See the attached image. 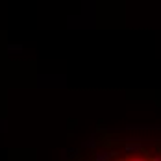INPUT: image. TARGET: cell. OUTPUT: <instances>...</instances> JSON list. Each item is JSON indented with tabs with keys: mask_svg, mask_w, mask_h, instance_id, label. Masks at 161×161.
<instances>
[{
	"mask_svg": "<svg viewBox=\"0 0 161 161\" xmlns=\"http://www.w3.org/2000/svg\"><path fill=\"white\" fill-rule=\"evenodd\" d=\"M117 156H119L117 150H106V148H102V150H98L97 154H95V161H111Z\"/></svg>",
	"mask_w": 161,
	"mask_h": 161,
	"instance_id": "cell-1",
	"label": "cell"
},
{
	"mask_svg": "<svg viewBox=\"0 0 161 161\" xmlns=\"http://www.w3.org/2000/svg\"><path fill=\"white\" fill-rule=\"evenodd\" d=\"M124 150L126 152H143L145 146H143V143H126L124 145Z\"/></svg>",
	"mask_w": 161,
	"mask_h": 161,
	"instance_id": "cell-2",
	"label": "cell"
},
{
	"mask_svg": "<svg viewBox=\"0 0 161 161\" xmlns=\"http://www.w3.org/2000/svg\"><path fill=\"white\" fill-rule=\"evenodd\" d=\"M24 50V47L22 45H17V43H8L6 45V52L8 54H20Z\"/></svg>",
	"mask_w": 161,
	"mask_h": 161,
	"instance_id": "cell-3",
	"label": "cell"
},
{
	"mask_svg": "<svg viewBox=\"0 0 161 161\" xmlns=\"http://www.w3.org/2000/svg\"><path fill=\"white\" fill-rule=\"evenodd\" d=\"M148 161H161V156H146Z\"/></svg>",
	"mask_w": 161,
	"mask_h": 161,
	"instance_id": "cell-4",
	"label": "cell"
},
{
	"mask_svg": "<svg viewBox=\"0 0 161 161\" xmlns=\"http://www.w3.org/2000/svg\"><path fill=\"white\" fill-rule=\"evenodd\" d=\"M130 161H148V158H146V156H145V158H143V156H139V158H131Z\"/></svg>",
	"mask_w": 161,
	"mask_h": 161,
	"instance_id": "cell-5",
	"label": "cell"
},
{
	"mask_svg": "<svg viewBox=\"0 0 161 161\" xmlns=\"http://www.w3.org/2000/svg\"><path fill=\"white\" fill-rule=\"evenodd\" d=\"M120 161H124V159H120Z\"/></svg>",
	"mask_w": 161,
	"mask_h": 161,
	"instance_id": "cell-6",
	"label": "cell"
}]
</instances>
